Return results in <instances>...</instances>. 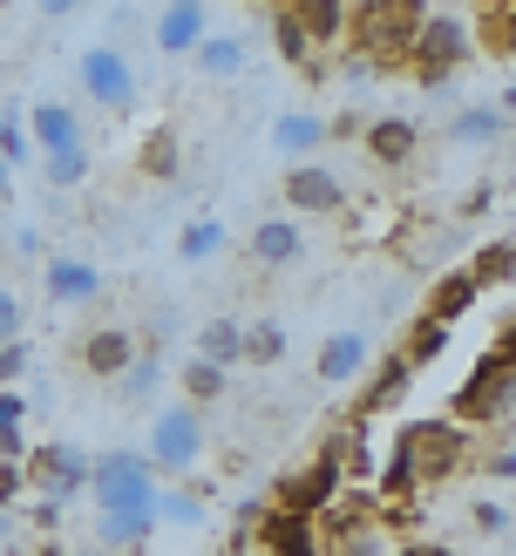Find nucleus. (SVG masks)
Wrapping results in <instances>:
<instances>
[{
    "label": "nucleus",
    "instance_id": "nucleus-4",
    "mask_svg": "<svg viewBox=\"0 0 516 556\" xmlns=\"http://www.w3.org/2000/svg\"><path fill=\"white\" fill-rule=\"evenodd\" d=\"M89 503L96 509H156V468L136 448H109L89 462Z\"/></svg>",
    "mask_w": 516,
    "mask_h": 556
},
{
    "label": "nucleus",
    "instance_id": "nucleus-1",
    "mask_svg": "<svg viewBox=\"0 0 516 556\" xmlns=\"http://www.w3.org/2000/svg\"><path fill=\"white\" fill-rule=\"evenodd\" d=\"M421 21H428V0H353L347 41L374 75H388V68H407V48H415Z\"/></svg>",
    "mask_w": 516,
    "mask_h": 556
},
{
    "label": "nucleus",
    "instance_id": "nucleus-46",
    "mask_svg": "<svg viewBox=\"0 0 516 556\" xmlns=\"http://www.w3.org/2000/svg\"><path fill=\"white\" fill-rule=\"evenodd\" d=\"M14 198V170H8V163H0V204H8Z\"/></svg>",
    "mask_w": 516,
    "mask_h": 556
},
{
    "label": "nucleus",
    "instance_id": "nucleus-11",
    "mask_svg": "<svg viewBox=\"0 0 516 556\" xmlns=\"http://www.w3.org/2000/svg\"><path fill=\"white\" fill-rule=\"evenodd\" d=\"M286 204H292V217H340L347 211V184H340V170H326V163H292L286 170Z\"/></svg>",
    "mask_w": 516,
    "mask_h": 556
},
{
    "label": "nucleus",
    "instance_id": "nucleus-2",
    "mask_svg": "<svg viewBox=\"0 0 516 556\" xmlns=\"http://www.w3.org/2000/svg\"><path fill=\"white\" fill-rule=\"evenodd\" d=\"M503 414H516V359L482 353L476 374L449 394V421L455 428H489V421H503Z\"/></svg>",
    "mask_w": 516,
    "mask_h": 556
},
{
    "label": "nucleus",
    "instance_id": "nucleus-38",
    "mask_svg": "<svg viewBox=\"0 0 516 556\" xmlns=\"http://www.w3.org/2000/svg\"><path fill=\"white\" fill-rule=\"evenodd\" d=\"M244 359H252V367L286 359V332H279V326H252V332H244Z\"/></svg>",
    "mask_w": 516,
    "mask_h": 556
},
{
    "label": "nucleus",
    "instance_id": "nucleus-27",
    "mask_svg": "<svg viewBox=\"0 0 516 556\" xmlns=\"http://www.w3.org/2000/svg\"><path fill=\"white\" fill-rule=\"evenodd\" d=\"M198 359H211V367H238V359H244V326L238 319H204L198 326Z\"/></svg>",
    "mask_w": 516,
    "mask_h": 556
},
{
    "label": "nucleus",
    "instance_id": "nucleus-35",
    "mask_svg": "<svg viewBox=\"0 0 516 556\" xmlns=\"http://www.w3.org/2000/svg\"><path fill=\"white\" fill-rule=\"evenodd\" d=\"M21 421H27V394H0V462H21L27 455Z\"/></svg>",
    "mask_w": 516,
    "mask_h": 556
},
{
    "label": "nucleus",
    "instance_id": "nucleus-36",
    "mask_svg": "<svg viewBox=\"0 0 516 556\" xmlns=\"http://www.w3.org/2000/svg\"><path fill=\"white\" fill-rule=\"evenodd\" d=\"M41 177H48L54 190H75L81 177H89V143H81V150H54V156H41Z\"/></svg>",
    "mask_w": 516,
    "mask_h": 556
},
{
    "label": "nucleus",
    "instance_id": "nucleus-21",
    "mask_svg": "<svg viewBox=\"0 0 516 556\" xmlns=\"http://www.w3.org/2000/svg\"><path fill=\"white\" fill-rule=\"evenodd\" d=\"M27 129H35L41 156H54V150H81V109H75V102H35Z\"/></svg>",
    "mask_w": 516,
    "mask_h": 556
},
{
    "label": "nucleus",
    "instance_id": "nucleus-32",
    "mask_svg": "<svg viewBox=\"0 0 516 556\" xmlns=\"http://www.w3.org/2000/svg\"><path fill=\"white\" fill-rule=\"evenodd\" d=\"M272 41H279V54H286L292 68H306V75H326V68H319V54H313V41L299 35V21H292V14H272Z\"/></svg>",
    "mask_w": 516,
    "mask_h": 556
},
{
    "label": "nucleus",
    "instance_id": "nucleus-31",
    "mask_svg": "<svg viewBox=\"0 0 516 556\" xmlns=\"http://www.w3.org/2000/svg\"><path fill=\"white\" fill-rule=\"evenodd\" d=\"M217 252H225V225H211V217H198V225L177 231V258H184V265H204V258H217Z\"/></svg>",
    "mask_w": 516,
    "mask_h": 556
},
{
    "label": "nucleus",
    "instance_id": "nucleus-42",
    "mask_svg": "<svg viewBox=\"0 0 516 556\" xmlns=\"http://www.w3.org/2000/svg\"><path fill=\"white\" fill-rule=\"evenodd\" d=\"M21 374H27V340L0 346V387H8V380H21Z\"/></svg>",
    "mask_w": 516,
    "mask_h": 556
},
{
    "label": "nucleus",
    "instance_id": "nucleus-28",
    "mask_svg": "<svg viewBox=\"0 0 516 556\" xmlns=\"http://www.w3.org/2000/svg\"><path fill=\"white\" fill-rule=\"evenodd\" d=\"M225 367H211V359H198V353H190L184 359V374H177V387H184V401L190 407H204V401H225Z\"/></svg>",
    "mask_w": 516,
    "mask_h": 556
},
{
    "label": "nucleus",
    "instance_id": "nucleus-44",
    "mask_svg": "<svg viewBox=\"0 0 516 556\" xmlns=\"http://www.w3.org/2000/svg\"><path fill=\"white\" fill-rule=\"evenodd\" d=\"M394 556H455V549H449V543H401Z\"/></svg>",
    "mask_w": 516,
    "mask_h": 556
},
{
    "label": "nucleus",
    "instance_id": "nucleus-48",
    "mask_svg": "<svg viewBox=\"0 0 516 556\" xmlns=\"http://www.w3.org/2000/svg\"><path fill=\"white\" fill-rule=\"evenodd\" d=\"M476 8H482V14H489V8H516V0H476Z\"/></svg>",
    "mask_w": 516,
    "mask_h": 556
},
{
    "label": "nucleus",
    "instance_id": "nucleus-49",
    "mask_svg": "<svg viewBox=\"0 0 516 556\" xmlns=\"http://www.w3.org/2000/svg\"><path fill=\"white\" fill-rule=\"evenodd\" d=\"M81 556H116V549H81Z\"/></svg>",
    "mask_w": 516,
    "mask_h": 556
},
{
    "label": "nucleus",
    "instance_id": "nucleus-29",
    "mask_svg": "<svg viewBox=\"0 0 516 556\" xmlns=\"http://www.w3.org/2000/svg\"><path fill=\"white\" fill-rule=\"evenodd\" d=\"M449 332H455V326H442V319H415V326H407V346H401V359L421 374L428 359H442V353H449Z\"/></svg>",
    "mask_w": 516,
    "mask_h": 556
},
{
    "label": "nucleus",
    "instance_id": "nucleus-9",
    "mask_svg": "<svg viewBox=\"0 0 516 556\" xmlns=\"http://www.w3.org/2000/svg\"><path fill=\"white\" fill-rule=\"evenodd\" d=\"M469 27H462L455 14H428L421 21V35H415V48H407V68H415L421 81H442V75H455L462 62H469Z\"/></svg>",
    "mask_w": 516,
    "mask_h": 556
},
{
    "label": "nucleus",
    "instance_id": "nucleus-16",
    "mask_svg": "<svg viewBox=\"0 0 516 556\" xmlns=\"http://www.w3.org/2000/svg\"><path fill=\"white\" fill-rule=\"evenodd\" d=\"M75 359H81V374L116 380V374L129 367V359H136V332H129V326H96V332H81Z\"/></svg>",
    "mask_w": 516,
    "mask_h": 556
},
{
    "label": "nucleus",
    "instance_id": "nucleus-30",
    "mask_svg": "<svg viewBox=\"0 0 516 556\" xmlns=\"http://www.w3.org/2000/svg\"><path fill=\"white\" fill-rule=\"evenodd\" d=\"M462 271H469L476 286H503V278H516V244H509V238H496V244H482V252H476L469 265H462Z\"/></svg>",
    "mask_w": 516,
    "mask_h": 556
},
{
    "label": "nucleus",
    "instance_id": "nucleus-19",
    "mask_svg": "<svg viewBox=\"0 0 516 556\" xmlns=\"http://www.w3.org/2000/svg\"><path fill=\"white\" fill-rule=\"evenodd\" d=\"M333 556H394L388 549V530H380L374 509H333Z\"/></svg>",
    "mask_w": 516,
    "mask_h": 556
},
{
    "label": "nucleus",
    "instance_id": "nucleus-17",
    "mask_svg": "<svg viewBox=\"0 0 516 556\" xmlns=\"http://www.w3.org/2000/svg\"><path fill=\"white\" fill-rule=\"evenodd\" d=\"M361 143H367V156L380 163V170H401V163H415V150H421V123H407V116H374V123L361 129Z\"/></svg>",
    "mask_w": 516,
    "mask_h": 556
},
{
    "label": "nucleus",
    "instance_id": "nucleus-6",
    "mask_svg": "<svg viewBox=\"0 0 516 556\" xmlns=\"http://www.w3.org/2000/svg\"><path fill=\"white\" fill-rule=\"evenodd\" d=\"M394 448L407 455V468H415V482H449L462 462H469V428H455V421H407Z\"/></svg>",
    "mask_w": 516,
    "mask_h": 556
},
{
    "label": "nucleus",
    "instance_id": "nucleus-5",
    "mask_svg": "<svg viewBox=\"0 0 516 556\" xmlns=\"http://www.w3.org/2000/svg\"><path fill=\"white\" fill-rule=\"evenodd\" d=\"M204 448H211V434H204V414L190 407V401H177V407H163L156 421H150V468L156 476H190V468L204 462Z\"/></svg>",
    "mask_w": 516,
    "mask_h": 556
},
{
    "label": "nucleus",
    "instance_id": "nucleus-14",
    "mask_svg": "<svg viewBox=\"0 0 516 556\" xmlns=\"http://www.w3.org/2000/svg\"><path fill=\"white\" fill-rule=\"evenodd\" d=\"M279 14L299 21V35L313 41V54H326V48H340V41H347L353 0H279Z\"/></svg>",
    "mask_w": 516,
    "mask_h": 556
},
{
    "label": "nucleus",
    "instance_id": "nucleus-34",
    "mask_svg": "<svg viewBox=\"0 0 516 556\" xmlns=\"http://www.w3.org/2000/svg\"><path fill=\"white\" fill-rule=\"evenodd\" d=\"M156 522H171V530H198L204 522V503L190 489H156Z\"/></svg>",
    "mask_w": 516,
    "mask_h": 556
},
{
    "label": "nucleus",
    "instance_id": "nucleus-40",
    "mask_svg": "<svg viewBox=\"0 0 516 556\" xmlns=\"http://www.w3.org/2000/svg\"><path fill=\"white\" fill-rule=\"evenodd\" d=\"M21 326H27V305H21V292L8 286V278H0V346H14Z\"/></svg>",
    "mask_w": 516,
    "mask_h": 556
},
{
    "label": "nucleus",
    "instance_id": "nucleus-26",
    "mask_svg": "<svg viewBox=\"0 0 516 556\" xmlns=\"http://www.w3.org/2000/svg\"><path fill=\"white\" fill-rule=\"evenodd\" d=\"M476 299H482V286H476L469 271H442V278H435V292H428V313H421V319H442V326H455V319L469 313Z\"/></svg>",
    "mask_w": 516,
    "mask_h": 556
},
{
    "label": "nucleus",
    "instance_id": "nucleus-25",
    "mask_svg": "<svg viewBox=\"0 0 516 556\" xmlns=\"http://www.w3.org/2000/svg\"><path fill=\"white\" fill-rule=\"evenodd\" d=\"M156 387H163V346L143 340V346H136V359L116 374V394H123L129 407H143V401H156Z\"/></svg>",
    "mask_w": 516,
    "mask_h": 556
},
{
    "label": "nucleus",
    "instance_id": "nucleus-37",
    "mask_svg": "<svg viewBox=\"0 0 516 556\" xmlns=\"http://www.w3.org/2000/svg\"><path fill=\"white\" fill-rule=\"evenodd\" d=\"M136 170H143V177H171V170H177V136L156 129L150 143H143V156H136Z\"/></svg>",
    "mask_w": 516,
    "mask_h": 556
},
{
    "label": "nucleus",
    "instance_id": "nucleus-7",
    "mask_svg": "<svg viewBox=\"0 0 516 556\" xmlns=\"http://www.w3.org/2000/svg\"><path fill=\"white\" fill-rule=\"evenodd\" d=\"M75 89L89 109H109V116H123V109L136 102V62L116 48V41H96V48H81V62H75Z\"/></svg>",
    "mask_w": 516,
    "mask_h": 556
},
{
    "label": "nucleus",
    "instance_id": "nucleus-13",
    "mask_svg": "<svg viewBox=\"0 0 516 556\" xmlns=\"http://www.w3.org/2000/svg\"><path fill=\"white\" fill-rule=\"evenodd\" d=\"M367 359H374V340H367L361 326H340V332H326V340H319L313 374H319L326 387H347V380L367 374Z\"/></svg>",
    "mask_w": 516,
    "mask_h": 556
},
{
    "label": "nucleus",
    "instance_id": "nucleus-20",
    "mask_svg": "<svg viewBox=\"0 0 516 556\" xmlns=\"http://www.w3.org/2000/svg\"><path fill=\"white\" fill-rule=\"evenodd\" d=\"M509 136V116L503 109H489V102H469V109H455L449 116V143L455 150H496Z\"/></svg>",
    "mask_w": 516,
    "mask_h": 556
},
{
    "label": "nucleus",
    "instance_id": "nucleus-24",
    "mask_svg": "<svg viewBox=\"0 0 516 556\" xmlns=\"http://www.w3.org/2000/svg\"><path fill=\"white\" fill-rule=\"evenodd\" d=\"M319 143H333V129H326V116H313V109H292V116L272 123V150L292 156V163H306Z\"/></svg>",
    "mask_w": 516,
    "mask_h": 556
},
{
    "label": "nucleus",
    "instance_id": "nucleus-45",
    "mask_svg": "<svg viewBox=\"0 0 516 556\" xmlns=\"http://www.w3.org/2000/svg\"><path fill=\"white\" fill-rule=\"evenodd\" d=\"M81 0H41V21H62V14H75Z\"/></svg>",
    "mask_w": 516,
    "mask_h": 556
},
{
    "label": "nucleus",
    "instance_id": "nucleus-33",
    "mask_svg": "<svg viewBox=\"0 0 516 556\" xmlns=\"http://www.w3.org/2000/svg\"><path fill=\"white\" fill-rule=\"evenodd\" d=\"M407 380H415V367H407V359H401V353H388V359H380V374L367 380V407H394Z\"/></svg>",
    "mask_w": 516,
    "mask_h": 556
},
{
    "label": "nucleus",
    "instance_id": "nucleus-18",
    "mask_svg": "<svg viewBox=\"0 0 516 556\" xmlns=\"http://www.w3.org/2000/svg\"><path fill=\"white\" fill-rule=\"evenodd\" d=\"M41 286H48L54 305H89V299L102 292V271H96L89 258H75V252H54V258L41 265Z\"/></svg>",
    "mask_w": 516,
    "mask_h": 556
},
{
    "label": "nucleus",
    "instance_id": "nucleus-41",
    "mask_svg": "<svg viewBox=\"0 0 516 556\" xmlns=\"http://www.w3.org/2000/svg\"><path fill=\"white\" fill-rule=\"evenodd\" d=\"M0 163H8V170H21V163H27V136L14 129V116H0Z\"/></svg>",
    "mask_w": 516,
    "mask_h": 556
},
{
    "label": "nucleus",
    "instance_id": "nucleus-47",
    "mask_svg": "<svg viewBox=\"0 0 516 556\" xmlns=\"http://www.w3.org/2000/svg\"><path fill=\"white\" fill-rule=\"evenodd\" d=\"M503 116L516 123V81H509V89H503Z\"/></svg>",
    "mask_w": 516,
    "mask_h": 556
},
{
    "label": "nucleus",
    "instance_id": "nucleus-39",
    "mask_svg": "<svg viewBox=\"0 0 516 556\" xmlns=\"http://www.w3.org/2000/svg\"><path fill=\"white\" fill-rule=\"evenodd\" d=\"M482 41L496 54H516V8H489L482 14Z\"/></svg>",
    "mask_w": 516,
    "mask_h": 556
},
{
    "label": "nucleus",
    "instance_id": "nucleus-12",
    "mask_svg": "<svg viewBox=\"0 0 516 556\" xmlns=\"http://www.w3.org/2000/svg\"><path fill=\"white\" fill-rule=\"evenodd\" d=\"M252 536H259L265 556H326L319 522H313V516H292V509H265Z\"/></svg>",
    "mask_w": 516,
    "mask_h": 556
},
{
    "label": "nucleus",
    "instance_id": "nucleus-15",
    "mask_svg": "<svg viewBox=\"0 0 516 556\" xmlns=\"http://www.w3.org/2000/svg\"><path fill=\"white\" fill-rule=\"evenodd\" d=\"M244 252H252V265H265V271H286V265L306 258V231H299V217H265V225H252Z\"/></svg>",
    "mask_w": 516,
    "mask_h": 556
},
{
    "label": "nucleus",
    "instance_id": "nucleus-23",
    "mask_svg": "<svg viewBox=\"0 0 516 556\" xmlns=\"http://www.w3.org/2000/svg\"><path fill=\"white\" fill-rule=\"evenodd\" d=\"M156 536V509H96V549H143Z\"/></svg>",
    "mask_w": 516,
    "mask_h": 556
},
{
    "label": "nucleus",
    "instance_id": "nucleus-8",
    "mask_svg": "<svg viewBox=\"0 0 516 556\" xmlns=\"http://www.w3.org/2000/svg\"><path fill=\"white\" fill-rule=\"evenodd\" d=\"M21 468H27V489L41 495V509H62L89 489V455L75 441H41V448L21 455Z\"/></svg>",
    "mask_w": 516,
    "mask_h": 556
},
{
    "label": "nucleus",
    "instance_id": "nucleus-22",
    "mask_svg": "<svg viewBox=\"0 0 516 556\" xmlns=\"http://www.w3.org/2000/svg\"><path fill=\"white\" fill-rule=\"evenodd\" d=\"M190 68H198L204 81H231V75L252 68V41L244 35H204L198 54H190Z\"/></svg>",
    "mask_w": 516,
    "mask_h": 556
},
{
    "label": "nucleus",
    "instance_id": "nucleus-10",
    "mask_svg": "<svg viewBox=\"0 0 516 556\" xmlns=\"http://www.w3.org/2000/svg\"><path fill=\"white\" fill-rule=\"evenodd\" d=\"M204 35H211V8H204V0H163L156 21H150V48L171 54V62H190Z\"/></svg>",
    "mask_w": 516,
    "mask_h": 556
},
{
    "label": "nucleus",
    "instance_id": "nucleus-43",
    "mask_svg": "<svg viewBox=\"0 0 516 556\" xmlns=\"http://www.w3.org/2000/svg\"><path fill=\"white\" fill-rule=\"evenodd\" d=\"M489 476H503V482H516V448H503V455H489Z\"/></svg>",
    "mask_w": 516,
    "mask_h": 556
},
{
    "label": "nucleus",
    "instance_id": "nucleus-3",
    "mask_svg": "<svg viewBox=\"0 0 516 556\" xmlns=\"http://www.w3.org/2000/svg\"><path fill=\"white\" fill-rule=\"evenodd\" d=\"M340 476H347V434H333L326 448L292 468V476H279V489H272V509H292V516H326L340 503Z\"/></svg>",
    "mask_w": 516,
    "mask_h": 556
}]
</instances>
